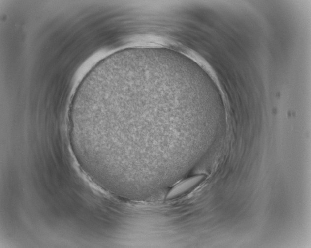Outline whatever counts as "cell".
Wrapping results in <instances>:
<instances>
[{"label":"cell","mask_w":311,"mask_h":248,"mask_svg":"<svg viewBox=\"0 0 311 248\" xmlns=\"http://www.w3.org/2000/svg\"><path fill=\"white\" fill-rule=\"evenodd\" d=\"M204 177L197 175L187 179L176 185L169 192L167 198L171 199L188 191L200 183Z\"/></svg>","instance_id":"6da1fadb"}]
</instances>
